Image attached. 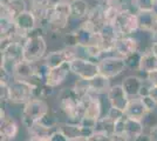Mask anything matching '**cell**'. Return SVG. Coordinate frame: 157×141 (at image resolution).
<instances>
[{"instance_id": "cell-14", "label": "cell", "mask_w": 157, "mask_h": 141, "mask_svg": "<svg viewBox=\"0 0 157 141\" xmlns=\"http://www.w3.org/2000/svg\"><path fill=\"white\" fill-rule=\"evenodd\" d=\"M138 18V25L140 31L151 33L157 29V14L150 10V11H140L136 12Z\"/></svg>"}, {"instance_id": "cell-24", "label": "cell", "mask_w": 157, "mask_h": 141, "mask_svg": "<svg viewBox=\"0 0 157 141\" xmlns=\"http://www.w3.org/2000/svg\"><path fill=\"white\" fill-rule=\"evenodd\" d=\"M156 69H157V57L151 52V49L142 53L141 65H140V69H138L137 73L143 74V76L145 78L147 74L152 72V71H156Z\"/></svg>"}, {"instance_id": "cell-45", "label": "cell", "mask_w": 157, "mask_h": 141, "mask_svg": "<svg viewBox=\"0 0 157 141\" xmlns=\"http://www.w3.org/2000/svg\"><path fill=\"white\" fill-rule=\"evenodd\" d=\"M150 49H151V52L157 57V44H151Z\"/></svg>"}, {"instance_id": "cell-25", "label": "cell", "mask_w": 157, "mask_h": 141, "mask_svg": "<svg viewBox=\"0 0 157 141\" xmlns=\"http://www.w3.org/2000/svg\"><path fill=\"white\" fill-rule=\"evenodd\" d=\"M58 129H60L67 136L68 140H72V139L81 136V123L65 121V122H60Z\"/></svg>"}, {"instance_id": "cell-19", "label": "cell", "mask_w": 157, "mask_h": 141, "mask_svg": "<svg viewBox=\"0 0 157 141\" xmlns=\"http://www.w3.org/2000/svg\"><path fill=\"white\" fill-rule=\"evenodd\" d=\"M19 133V125L12 116H7L5 120L0 121V136L4 139L15 140Z\"/></svg>"}, {"instance_id": "cell-28", "label": "cell", "mask_w": 157, "mask_h": 141, "mask_svg": "<svg viewBox=\"0 0 157 141\" xmlns=\"http://www.w3.org/2000/svg\"><path fill=\"white\" fill-rule=\"evenodd\" d=\"M55 88L48 86L46 84L39 85L34 87V99H40V100H47L49 96H52Z\"/></svg>"}, {"instance_id": "cell-37", "label": "cell", "mask_w": 157, "mask_h": 141, "mask_svg": "<svg viewBox=\"0 0 157 141\" xmlns=\"http://www.w3.org/2000/svg\"><path fill=\"white\" fill-rule=\"evenodd\" d=\"M49 141H69V140L67 139V136H66L60 129H56V131H54L53 134L51 135Z\"/></svg>"}, {"instance_id": "cell-6", "label": "cell", "mask_w": 157, "mask_h": 141, "mask_svg": "<svg viewBox=\"0 0 157 141\" xmlns=\"http://www.w3.org/2000/svg\"><path fill=\"white\" fill-rule=\"evenodd\" d=\"M10 104L26 105L34 99V86L31 82L24 80H13L8 86Z\"/></svg>"}, {"instance_id": "cell-2", "label": "cell", "mask_w": 157, "mask_h": 141, "mask_svg": "<svg viewBox=\"0 0 157 141\" xmlns=\"http://www.w3.org/2000/svg\"><path fill=\"white\" fill-rule=\"evenodd\" d=\"M48 112H49V105L47 104L46 100L33 99L22 106L20 115L21 123L26 129H28L36 122H39Z\"/></svg>"}, {"instance_id": "cell-36", "label": "cell", "mask_w": 157, "mask_h": 141, "mask_svg": "<svg viewBox=\"0 0 157 141\" xmlns=\"http://www.w3.org/2000/svg\"><path fill=\"white\" fill-rule=\"evenodd\" d=\"M142 101H143L144 106L147 108V111L148 112H155L157 108V102L152 98H151L150 95H147V96H143V98H141Z\"/></svg>"}, {"instance_id": "cell-44", "label": "cell", "mask_w": 157, "mask_h": 141, "mask_svg": "<svg viewBox=\"0 0 157 141\" xmlns=\"http://www.w3.org/2000/svg\"><path fill=\"white\" fill-rule=\"evenodd\" d=\"M150 42L151 44H157V29L150 33Z\"/></svg>"}, {"instance_id": "cell-34", "label": "cell", "mask_w": 157, "mask_h": 141, "mask_svg": "<svg viewBox=\"0 0 157 141\" xmlns=\"http://www.w3.org/2000/svg\"><path fill=\"white\" fill-rule=\"evenodd\" d=\"M142 123H143L144 128L147 131H149L151 127L157 125V116L155 115V112H148L147 114L143 116L142 119Z\"/></svg>"}, {"instance_id": "cell-35", "label": "cell", "mask_w": 157, "mask_h": 141, "mask_svg": "<svg viewBox=\"0 0 157 141\" xmlns=\"http://www.w3.org/2000/svg\"><path fill=\"white\" fill-rule=\"evenodd\" d=\"M125 118L127 115H123L121 119H118L114 123V134L117 135H124V126H125Z\"/></svg>"}, {"instance_id": "cell-12", "label": "cell", "mask_w": 157, "mask_h": 141, "mask_svg": "<svg viewBox=\"0 0 157 141\" xmlns=\"http://www.w3.org/2000/svg\"><path fill=\"white\" fill-rule=\"evenodd\" d=\"M69 73H72L71 71V64L69 62H65L62 65H60L58 67L51 68L49 74L47 76L46 85L51 86L53 88L59 87L60 85H62L68 78Z\"/></svg>"}, {"instance_id": "cell-39", "label": "cell", "mask_w": 157, "mask_h": 141, "mask_svg": "<svg viewBox=\"0 0 157 141\" xmlns=\"http://www.w3.org/2000/svg\"><path fill=\"white\" fill-rule=\"evenodd\" d=\"M111 136H108L105 134H101V133H94V134L88 138V141H110Z\"/></svg>"}, {"instance_id": "cell-8", "label": "cell", "mask_w": 157, "mask_h": 141, "mask_svg": "<svg viewBox=\"0 0 157 141\" xmlns=\"http://www.w3.org/2000/svg\"><path fill=\"white\" fill-rule=\"evenodd\" d=\"M98 64L100 74L109 78L110 80L118 76L120 74H122L124 72L125 68H127L124 58H122L120 55H107V57H103Z\"/></svg>"}, {"instance_id": "cell-18", "label": "cell", "mask_w": 157, "mask_h": 141, "mask_svg": "<svg viewBox=\"0 0 157 141\" xmlns=\"http://www.w3.org/2000/svg\"><path fill=\"white\" fill-rule=\"evenodd\" d=\"M144 80L140 75H128L122 80V87L124 88L129 98H136L140 94V91L143 86Z\"/></svg>"}, {"instance_id": "cell-29", "label": "cell", "mask_w": 157, "mask_h": 141, "mask_svg": "<svg viewBox=\"0 0 157 141\" xmlns=\"http://www.w3.org/2000/svg\"><path fill=\"white\" fill-rule=\"evenodd\" d=\"M141 58H142V53L137 51L135 53L130 54L128 57H125V65H127V68H129L131 71H136L138 72L140 69V65H141Z\"/></svg>"}, {"instance_id": "cell-16", "label": "cell", "mask_w": 157, "mask_h": 141, "mask_svg": "<svg viewBox=\"0 0 157 141\" xmlns=\"http://www.w3.org/2000/svg\"><path fill=\"white\" fill-rule=\"evenodd\" d=\"M88 86H89V91L92 94L105 95L108 93L109 88L111 87L110 79L102 75V74H98L96 76L88 80Z\"/></svg>"}, {"instance_id": "cell-23", "label": "cell", "mask_w": 157, "mask_h": 141, "mask_svg": "<svg viewBox=\"0 0 157 141\" xmlns=\"http://www.w3.org/2000/svg\"><path fill=\"white\" fill-rule=\"evenodd\" d=\"M90 11V6L86 0H74L71 1V13L72 19L83 21L87 19L88 13Z\"/></svg>"}, {"instance_id": "cell-41", "label": "cell", "mask_w": 157, "mask_h": 141, "mask_svg": "<svg viewBox=\"0 0 157 141\" xmlns=\"http://www.w3.org/2000/svg\"><path fill=\"white\" fill-rule=\"evenodd\" d=\"M132 141H151V139H150V135L148 134L147 132H144L141 135H138L137 138H135Z\"/></svg>"}, {"instance_id": "cell-49", "label": "cell", "mask_w": 157, "mask_h": 141, "mask_svg": "<svg viewBox=\"0 0 157 141\" xmlns=\"http://www.w3.org/2000/svg\"><path fill=\"white\" fill-rule=\"evenodd\" d=\"M1 141H14V140H11V139H4V138H1Z\"/></svg>"}, {"instance_id": "cell-46", "label": "cell", "mask_w": 157, "mask_h": 141, "mask_svg": "<svg viewBox=\"0 0 157 141\" xmlns=\"http://www.w3.org/2000/svg\"><path fill=\"white\" fill-rule=\"evenodd\" d=\"M69 141H88V138H85V136H78V138H75V139H72Z\"/></svg>"}, {"instance_id": "cell-52", "label": "cell", "mask_w": 157, "mask_h": 141, "mask_svg": "<svg viewBox=\"0 0 157 141\" xmlns=\"http://www.w3.org/2000/svg\"><path fill=\"white\" fill-rule=\"evenodd\" d=\"M68 1H69V2H71V1H74V0H68Z\"/></svg>"}, {"instance_id": "cell-3", "label": "cell", "mask_w": 157, "mask_h": 141, "mask_svg": "<svg viewBox=\"0 0 157 141\" xmlns=\"http://www.w3.org/2000/svg\"><path fill=\"white\" fill-rule=\"evenodd\" d=\"M81 96L73 87L65 88L60 92L59 95V111L67 118V121L80 123L76 118L78 102Z\"/></svg>"}, {"instance_id": "cell-15", "label": "cell", "mask_w": 157, "mask_h": 141, "mask_svg": "<svg viewBox=\"0 0 157 141\" xmlns=\"http://www.w3.org/2000/svg\"><path fill=\"white\" fill-rule=\"evenodd\" d=\"M28 4L27 0H12L10 4L0 6V14H5L11 17L12 19H17L19 15L28 11Z\"/></svg>"}, {"instance_id": "cell-43", "label": "cell", "mask_w": 157, "mask_h": 141, "mask_svg": "<svg viewBox=\"0 0 157 141\" xmlns=\"http://www.w3.org/2000/svg\"><path fill=\"white\" fill-rule=\"evenodd\" d=\"M151 98L157 102V86H151L150 87V93H149Z\"/></svg>"}, {"instance_id": "cell-27", "label": "cell", "mask_w": 157, "mask_h": 141, "mask_svg": "<svg viewBox=\"0 0 157 141\" xmlns=\"http://www.w3.org/2000/svg\"><path fill=\"white\" fill-rule=\"evenodd\" d=\"M83 51V54L81 57L87 58L89 60L94 61V62H98L103 58V51L100 47V45H89L86 47H78Z\"/></svg>"}, {"instance_id": "cell-4", "label": "cell", "mask_w": 157, "mask_h": 141, "mask_svg": "<svg viewBox=\"0 0 157 141\" xmlns=\"http://www.w3.org/2000/svg\"><path fill=\"white\" fill-rule=\"evenodd\" d=\"M100 96L101 95L89 93L81 98L86 102L85 116L80 122L82 126L95 128L98 121L103 116V112H102L103 105H102V100L100 99Z\"/></svg>"}, {"instance_id": "cell-50", "label": "cell", "mask_w": 157, "mask_h": 141, "mask_svg": "<svg viewBox=\"0 0 157 141\" xmlns=\"http://www.w3.org/2000/svg\"><path fill=\"white\" fill-rule=\"evenodd\" d=\"M21 141H31L29 139H27V140H21Z\"/></svg>"}, {"instance_id": "cell-17", "label": "cell", "mask_w": 157, "mask_h": 141, "mask_svg": "<svg viewBox=\"0 0 157 141\" xmlns=\"http://www.w3.org/2000/svg\"><path fill=\"white\" fill-rule=\"evenodd\" d=\"M124 113L129 118L142 120L144 115L148 113V111H147V108L144 106L142 99L140 96H136V98H130L129 104H128V106L125 108Z\"/></svg>"}, {"instance_id": "cell-32", "label": "cell", "mask_w": 157, "mask_h": 141, "mask_svg": "<svg viewBox=\"0 0 157 141\" xmlns=\"http://www.w3.org/2000/svg\"><path fill=\"white\" fill-rule=\"evenodd\" d=\"M131 6L134 7L135 12L150 11L154 7V1L152 0H131Z\"/></svg>"}, {"instance_id": "cell-38", "label": "cell", "mask_w": 157, "mask_h": 141, "mask_svg": "<svg viewBox=\"0 0 157 141\" xmlns=\"http://www.w3.org/2000/svg\"><path fill=\"white\" fill-rule=\"evenodd\" d=\"M143 80H147L151 86H157V69L147 74Z\"/></svg>"}, {"instance_id": "cell-21", "label": "cell", "mask_w": 157, "mask_h": 141, "mask_svg": "<svg viewBox=\"0 0 157 141\" xmlns=\"http://www.w3.org/2000/svg\"><path fill=\"white\" fill-rule=\"evenodd\" d=\"M145 132L142 120L138 119H132L127 116L125 118V126H124V136L128 138L130 141H132L135 138H137L138 135Z\"/></svg>"}, {"instance_id": "cell-51", "label": "cell", "mask_w": 157, "mask_h": 141, "mask_svg": "<svg viewBox=\"0 0 157 141\" xmlns=\"http://www.w3.org/2000/svg\"><path fill=\"white\" fill-rule=\"evenodd\" d=\"M27 1H28V2H31V1H33V0H27Z\"/></svg>"}, {"instance_id": "cell-30", "label": "cell", "mask_w": 157, "mask_h": 141, "mask_svg": "<svg viewBox=\"0 0 157 141\" xmlns=\"http://www.w3.org/2000/svg\"><path fill=\"white\" fill-rule=\"evenodd\" d=\"M39 122L42 126H45L47 128H51V129H58V126H59L60 123L58 115L55 114V113H53V112H51V111Z\"/></svg>"}, {"instance_id": "cell-10", "label": "cell", "mask_w": 157, "mask_h": 141, "mask_svg": "<svg viewBox=\"0 0 157 141\" xmlns=\"http://www.w3.org/2000/svg\"><path fill=\"white\" fill-rule=\"evenodd\" d=\"M105 96H107V100L109 102L110 107L118 108L123 112L125 111V108L129 104V100H130L129 95L127 94V92L124 91V88L122 87L121 84L111 85V87L109 88Z\"/></svg>"}, {"instance_id": "cell-5", "label": "cell", "mask_w": 157, "mask_h": 141, "mask_svg": "<svg viewBox=\"0 0 157 141\" xmlns=\"http://www.w3.org/2000/svg\"><path fill=\"white\" fill-rule=\"evenodd\" d=\"M47 41L45 37H28L24 44L25 61L36 64L44 60L47 55Z\"/></svg>"}, {"instance_id": "cell-33", "label": "cell", "mask_w": 157, "mask_h": 141, "mask_svg": "<svg viewBox=\"0 0 157 141\" xmlns=\"http://www.w3.org/2000/svg\"><path fill=\"white\" fill-rule=\"evenodd\" d=\"M125 113L123 111H121V109H118V108H115V107H109V109L107 111V113L105 114V116L108 119V120H110L113 123H115L118 119H121Z\"/></svg>"}, {"instance_id": "cell-48", "label": "cell", "mask_w": 157, "mask_h": 141, "mask_svg": "<svg viewBox=\"0 0 157 141\" xmlns=\"http://www.w3.org/2000/svg\"><path fill=\"white\" fill-rule=\"evenodd\" d=\"M154 1V7H152V11L157 14V0H152Z\"/></svg>"}, {"instance_id": "cell-1", "label": "cell", "mask_w": 157, "mask_h": 141, "mask_svg": "<svg viewBox=\"0 0 157 141\" xmlns=\"http://www.w3.org/2000/svg\"><path fill=\"white\" fill-rule=\"evenodd\" d=\"M71 19V2H60L49 7L46 20L40 25L51 34L66 33Z\"/></svg>"}, {"instance_id": "cell-7", "label": "cell", "mask_w": 157, "mask_h": 141, "mask_svg": "<svg viewBox=\"0 0 157 141\" xmlns=\"http://www.w3.org/2000/svg\"><path fill=\"white\" fill-rule=\"evenodd\" d=\"M120 35H134L140 31L137 13L130 8H123L113 22Z\"/></svg>"}, {"instance_id": "cell-11", "label": "cell", "mask_w": 157, "mask_h": 141, "mask_svg": "<svg viewBox=\"0 0 157 141\" xmlns=\"http://www.w3.org/2000/svg\"><path fill=\"white\" fill-rule=\"evenodd\" d=\"M140 46H141L140 40L135 34L134 35H122L116 40L115 51H116L117 55L125 58V57L140 51Z\"/></svg>"}, {"instance_id": "cell-31", "label": "cell", "mask_w": 157, "mask_h": 141, "mask_svg": "<svg viewBox=\"0 0 157 141\" xmlns=\"http://www.w3.org/2000/svg\"><path fill=\"white\" fill-rule=\"evenodd\" d=\"M62 40L65 42V47H71V48H78V47H80V45H78V34H76V31H75V29L63 33Z\"/></svg>"}, {"instance_id": "cell-26", "label": "cell", "mask_w": 157, "mask_h": 141, "mask_svg": "<svg viewBox=\"0 0 157 141\" xmlns=\"http://www.w3.org/2000/svg\"><path fill=\"white\" fill-rule=\"evenodd\" d=\"M15 31V22L11 17L0 14V37H12Z\"/></svg>"}, {"instance_id": "cell-47", "label": "cell", "mask_w": 157, "mask_h": 141, "mask_svg": "<svg viewBox=\"0 0 157 141\" xmlns=\"http://www.w3.org/2000/svg\"><path fill=\"white\" fill-rule=\"evenodd\" d=\"M12 0H0V6H4V5H7L10 4Z\"/></svg>"}, {"instance_id": "cell-9", "label": "cell", "mask_w": 157, "mask_h": 141, "mask_svg": "<svg viewBox=\"0 0 157 141\" xmlns=\"http://www.w3.org/2000/svg\"><path fill=\"white\" fill-rule=\"evenodd\" d=\"M69 64H71L72 73L75 74L80 79L90 80L92 78L100 74L98 62H94V61L89 60L87 58H83V57H78Z\"/></svg>"}, {"instance_id": "cell-40", "label": "cell", "mask_w": 157, "mask_h": 141, "mask_svg": "<svg viewBox=\"0 0 157 141\" xmlns=\"http://www.w3.org/2000/svg\"><path fill=\"white\" fill-rule=\"evenodd\" d=\"M147 133L150 135L151 141H157V125L154 126V127H151Z\"/></svg>"}, {"instance_id": "cell-22", "label": "cell", "mask_w": 157, "mask_h": 141, "mask_svg": "<svg viewBox=\"0 0 157 141\" xmlns=\"http://www.w3.org/2000/svg\"><path fill=\"white\" fill-rule=\"evenodd\" d=\"M34 64H31L28 61H21L15 65L13 71V79L14 80H24L29 81V79L34 75Z\"/></svg>"}, {"instance_id": "cell-20", "label": "cell", "mask_w": 157, "mask_h": 141, "mask_svg": "<svg viewBox=\"0 0 157 141\" xmlns=\"http://www.w3.org/2000/svg\"><path fill=\"white\" fill-rule=\"evenodd\" d=\"M54 131H56V129L47 128L42 126L40 122H36L35 125H33L32 127L27 129L28 136H29L28 139L31 141H49L51 135L53 134Z\"/></svg>"}, {"instance_id": "cell-13", "label": "cell", "mask_w": 157, "mask_h": 141, "mask_svg": "<svg viewBox=\"0 0 157 141\" xmlns=\"http://www.w3.org/2000/svg\"><path fill=\"white\" fill-rule=\"evenodd\" d=\"M25 60L24 57V45L13 41L6 49L1 52V61H7L13 65H17Z\"/></svg>"}, {"instance_id": "cell-42", "label": "cell", "mask_w": 157, "mask_h": 141, "mask_svg": "<svg viewBox=\"0 0 157 141\" xmlns=\"http://www.w3.org/2000/svg\"><path fill=\"white\" fill-rule=\"evenodd\" d=\"M110 141H130L128 138H125L124 135H117V134H113L111 135Z\"/></svg>"}]
</instances>
